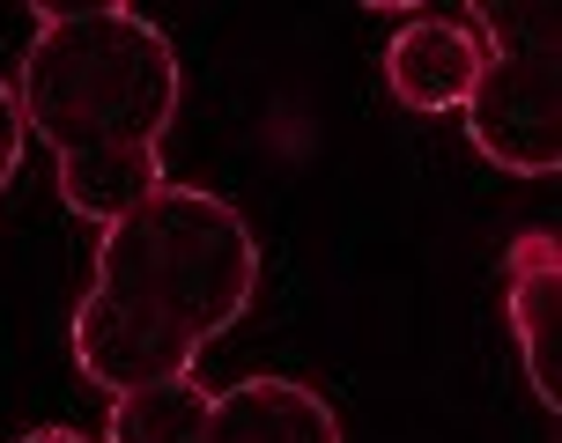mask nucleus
<instances>
[{"label":"nucleus","instance_id":"obj_1","mask_svg":"<svg viewBox=\"0 0 562 443\" xmlns=\"http://www.w3.org/2000/svg\"><path fill=\"white\" fill-rule=\"evenodd\" d=\"M259 296V237L245 207L207 185H156L97 237L75 304V370L104 399L193 377Z\"/></svg>","mask_w":562,"mask_h":443},{"label":"nucleus","instance_id":"obj_2","mask_svg":"<svg viewBox=\"0 0 562 443\" xmlns=\"http://www.w3.org/2000/svg\"><path fill=\"white\" fill-rule=\"evenodd\" d=\"M8 89L23 134L53 156L67 215L112 229L156 185H170L164 140L186 104V67L164 23H148L140 8H37Z\"/></svg>","mask_w":562,"mask_h":443},{"label":"nucleus","instance_id":"obj_3","mask_svg":"<svg viewBox=\"0 0 562 443\" xmlns=\"http://www.w3.org/2000/svg\"><path fill=\"white\" fill-rule=\"evenodd\" d=\"M481 37V75L459 126L481 163L504 178H555L562 170V23L548 0L526 8H467Z\"/></svg>","mask_w":562,"mask_h":443},{"label":"nucleus","instance_id":"obj_4","mask_svg":"<svg viewBox=\"0 0 562 443\" xmlns=\"http://www.w3.org/2000/svg\"><path fill=\"white\" fill-rule=\"evenodd\" d=\"M385 89L400 96V111L415 118H451L467 111L474 96V75H481V37L467 23V8L445 15V8H422V15H400V30L385 37Z\"/></svg>","mask_w":562,"mask_h":443},{"label":"nucleus","instance_id":"obj_5","mask_svg":"<svg viewBox=\"0 0 562 443\" xmlns=\"http://www.w3.org/2000/svg\"><path fill=\"white\" fill-rule=\"evenodd\" d=\"M504 318L510 340H518V370L533 399L555 414L562 385H555V362H562V251L548 229H526L504 259Z\"/></svg>","mask_w":562,"mask_h":443},{"label":"nucleus","instance_id":"obj_6","mask_svg":"<svg viewBox=\"0 0 562 443\" xmlns=\"http://www.w3.org/2000/svg\"><path fill=\"white\" fill-rule=\"evenodd\" d=\"M207 443H348L334 399L311 391L304 377H245L215 391L207 407Z\"/></svg>","mask_w":562,"mask_h":443},{"label":"nucleus","instance_id":"obj_7","mask_svg":"<svg viewBox=\"0 0 562 443\" xmlns=\"http://www.w3.org/2000/svg\"><path fill=\"white\" fill-rule=\"evenodd\" d=\"M207 407H215V391L200 377L119 391L104 414V443H207Z\"/></svg>","mask_w":562,"mask_h":443},{"label":"nucleus","instance_id":"obj_8","mask_svg":"<svg viewBox=\"0 0 562 443\" xmlns=\"http://www.w3.org/2000/svg\"><path fill=\"white\" fill-rule=\"evenodd\" d=\"M23 148H30L23 111H15V89H8V75H0V193L15 185V170H23Z\"/></svg>","mask_w":562,"mask_h":443},{"label":"nucleus","instance_id":"obj_9","mask_svg":"<svg viewBox=\"0 0 562 443\" xmlns=\"http://www.w3.org/2000/svg\"><path fill=\"white\" fill-rule=\"evenodd\" d=\"M15 443H97V436H82V429H59V421H53V429H30V436H15Z\"/></svg>","mask_w":562,"mask_h":443}]
</instances>
